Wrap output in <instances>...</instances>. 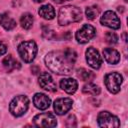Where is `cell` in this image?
<instances>
[{"instance_id": "obj_1", "label": "cell", "mask_w": 128, "mask_h": 128, "mask_svg": "<svg viewBox=\"0 0 128 128\" xmlns=\"http://www.w3.org/2000/svg\"><path fill=\"white\" fill-rule=\"evenodd\" d=\"M77 54L73 49L52 51L45 56V64L49 70L58 75H68L72 72Z\"/></svg>"}, {"instance_id": "obj_2", "label": "cell", "mask_w": 128, "mask_h": 128, "mask_svg": "<svg viewBox=\"0 0 128 128\" xmlns=\"http://www.w3.org/2000/svg\"><path fill=\"white\" fill-rule=\"evenodd\" d=\"M81 18H82V12L80 8L72 5H67L60 8L58 14V23L64 26L74 22H78L81 20Z\"/></svg>"}, {"instance_id": "obj_3", "label": "cell", "mask_w": 128, "mask_h": 128, "mask_svg": "<svg viewBox=\"0 0 128 128\" xmlns=\"http://www.w3.org/2000/svg\"><path fill=\"white\" fill-rule=\"evenodd\" d=\"M37 51V44L32 40L21 42L18 46V53L22 60L26 63H31L35 59Z\"/></svg>"}, {"instance_id": "obj_4", "label": "cell", "mask_w": 128, "mask_h": 128, "mask_svg": "<svg viewBox=\"0 0 128 128\" xmlns=\"http://www.w3.org/2000/svg\"><path fill=\"white\" fill-rule=\"evenodd\" d=\"M29 106V99L25 95H18L12 99L9 105V111L10 113L15 116L19 117L22 116L28 109Z\"/></svg>"}, {"instance_id": "obj_5", "label": "cell", "mask_w": 128, "mask_h": 128, "mask_svg": "<svg viewBox=\"0 0 128 128\" xmlns=\"http://www.w3.org/2000/svg\"><path fill=\"white\" fill-rule=\"evenodd\" d=\"M122 81H123L122 76L117 72L108 73L105 75V78H104V83H105L106 88L108 89L109 92L113 94H116L120 91Z\"/></svg>"}, {"instance_id": "obj_6", "label": "cell", "mask_w": 128, "mask_h": 128, "mask_svg": "<svg viewBox=\"0 0 128 128\" xmlns=\"http://www.w3.org/2000/svg\"><path fill=\"white\" fill-rule=\"evenodd\" d=\"M97 122L100 127H107V128H113V127H119L120 121L118 117L111 114L108 111H102L98 114Z\"/></svg>"}, {"instance_id": "obj_7", "label": "cell", "mask_w": 128, "mask_h": 128, "mask_svg": "<svg viewBox=\"0 0 128 128\" xmlns=\"http://www.w3.org/2000/svg\"><path fill=\"white\" fill-rule=\"evenodd\" d=\"M33 123L37 127H55L57 125V119L52 113H41L33 118Z\"/></svg>"}, {"instance_id": "obj_8", "label": "cell", "mask_w": 128, "mask_h": 128, "mask_svg": "<svg viewBox=\"0 0 128 128\" xmlns=\"http://www.w3.org/2000/svg\"><path fill=\"white\" fill-rule=\"evenodd\" d=\"M95 34H96L95 28L89 24H85L76 32L75 37L78 43L84 44V43L89 42L95 36Z\"/></svg>"}, {"instance_id": "obj_9", "label": "cell", "mask_w": 128, "mask_h": 128, "mask_svg": "<svg viewBox=\"0 0 128 128\" xmlns=\"http://www.w3.org/2000/svg\"><path fill=\"white\" fill-rule=\"evenodd\" d=\"M100 22H101L102 25L107 26V27L112 28V29H119L120 28V24H121L120 23V19L117 16V14L114 11H111V10L106 11L101 16Z\"/></svg>"}, {"instance_id": "obj_10", "label": "cell", "mask_w": 128, "mask_h": 128, "mask_svg": "<svg viewBox=\"0 0 128 128\" xmlns=\"http://www.w3.org/2000/svg\"><path fill=\"white\" fill-rule=\"evenodd\" d=\"M85 55H86V61L90 67H92L93 69L100 68V66L102 64V58H101L99 52L94 47L87 48Z\"/></svg>"}, {"instance_id": "obj_11", "label": "cell", "mask_w": 128, "mask_h": 128, "mask_svg": "<svg viewBox=\"0 0 128 128\" xmlns=\"http://www.w3.org/2000/svg\"><path fill=\"white\" fill-rule=\"evenodd\" d=\"M73 101L71 98H58L54 101V110L56 114L63 115L67 113L72 107Z\"/></svg>"}, {"instance_id": "obj_12", "label": "cell", "mask_w": 128, "mask_h": 128, "mask_svg": "<svg viewBox=\"0 0 128 128\" xmlns=\"http://www.w3.org/2000/svg\"><path fill=\"white\" fill-rule=\"evenodd\" d=\"M38 83L39 85L46 91H49V92H54L56 91L57 89V85L56 83L54 82L53 78L51 77V75L47 72H44L42 73L39 78H38Z\"/></svg>"}, {"instance_id": "obj_13", "label": "cell", "mask_w": 128, "mask_h": 128, "mask_svg": "<svg viewBox=\"0 0 128 128\" xmlns=\"http://www.w3.org/2000/svg\"><path fill=\"white\" fill-rule=\"evenodd\" d=\"M33 103L36 108H38L40 110H45V109L49 108V106L51 104V100L47 95H45L43 93H36L33 97Z\"/></svg>"}, {"instance_id": "obj_14", "label": "cell", "mask_w": 128, "mask_h": 128, "mask_svg": "<svg viewBox=\"0 0 128 128\" xmlns=\"http://www.w3.org/2000/svg\"><path fill=\"white\" fill-rule=\"evenodd\" d=\"M60 87L68 94H73L78 88V83L73 78H64L60 81Z\"/></svg>"}, {"instance_id": "obj_15", "label": "cell", "mask_w": 128, "mask_h": 128, "mask_svg": "<svg viewBox=\"0 0 128 128\" xmlns=\"http://www.w3.org/2000/svg\"><path fill=\"white\" fill-rule=\"evenodd\" d=\"M103 56L109 64H117L120 61V54L114 48H105L103 50Z\"/></svg>"}, {"instance_id": "obj_16", "label": "cell", "mask_w": 128, "mask_h": 128, "mask_svg": "<svg viewBox=\"0 0 128 128\" xmlns=\"http://www.w3.org/2000/svg\"><path fill=\"white\" fill-rule=\"evenodd\" d=\"M2 64H3V67L6 69V71H8V72H11V71H13V70L20 69V67H21L20 63H19L15 58H13L12 55L6 56V57L3 59Z\"/></svg>"}, {"instance_id": "obj_17", "label": "cell", "mask_w": 128, "mask_h": 128, "mask_svg": "<svg viewBox=\"0 0 128 128\" xmlns=\"http://www.w3.org/2000/svg\"><path fill=\"white\" fill-rule=\"evenodd\" d=\"M38 13L42 18L46 20H52L55 17V10L51 4H46L41 6L38 10Z\"/></svg>"}, {"instance_id": "obj_18", "label": "cell", "mask_w": 128, "mask_h": 128, "mask_svg": "<svg viewBox=\"0 0 128 128\" xmlns=\"http://www.w3.org/2000/svg\"><path fill=\"white\" fill-rule=\"evenodd\" d=\"M0 25L5 30H12L16 27V21L7 13L0 14Z\"/></svg>"}, {"instance_id": "obj_19", "label": "cell", "mask_w": 128, "mask_h": 128, "mask_svg": "<svg viewBox=\"0 0 128 128\" xmlns=\"http://www.w3.org/2000/svg\"><path fill=\"white\" fill-rule=\"evenodd\" d=\"M33 21H34V18L33 16L30 14V13H24L21 18H20V23H21V26L24 28V29H30L33 25Z\"/></svg>"}, {"instance_id": "obj_20", "label": "cell", "mask_w": 128, "mask_h": 128, "mask_svg": "<svg viewBox=\"0 0 128 128\" xmlns=\"http://www.w3.org/2000/svg\"><path fill=\"white\" fill-rule=\"evenodd\" d=\"M82 91L86 94H89V95H93V96H96L100 93V88L93 84V83H88V84H85L82 88Z\"/></svg>"}, {"instance_id": "obj_21", "label": "cell", "mask_w": 128, "mask_h": 128, "mask_svg": "<svg viewBox=\"0 0 128 128\" xmlns=\"http://www.w3.org/2000/svg\"><path fill=\"white\" fill-rule=\"evenodd\" d=\"M99 13H100V10H99V8H98L96 5L89 6V7H87L86 10H85L86 17H87V19H89V20L95 19V18L99 15Z\"/></svg>"}, {"instance_id": "obj_22", "label": "cell", "mask_w": 128, "mask_h": 128, "mask_svg": "<svg viewBox=\"0 0 128 128\" xmlns=\"http://www.w3.org/2000/svg\"><path fill=\"white\" fill-rule=\"evenodd\" d=\"M77 76L83 81H88V80H91V78L93 77V74H92L91 71H88L84 68H81V69L78 70Z\"/></svg>"}, {"instance_id": "obj_23", "label": "cell", "mask_w": 128, "mask_h": 128, "mask_svg": "<svg viewBox=\"0 0 128 128\" xmlns=\"http://www.w3.org/2000/svg\"><path fill=\"white\" fill-rule=\"evenodd\" d=\"M105 39L109 44H116L118 42V36L114 32H107L105 35Z\"/></svg>"}, {"instance_id": "obj_24", "label": "cell", "mask_w": 128, "mask_h": 128, "mask_svg": "<svg viewBox=\"0 0 128 128\" xmlns=\"http://www.w3.org/2000/svg\"><path fill=\"white\" fill-rule=\"evenodd\" d=\"M6 51H7V46H6V44L3 43L2 41H0V56L3 55V54H5Z\"/></svg>"}, {"instance_id": "obj_25", "label": "cell", "mask_w": 128, "mask_h": 128, "mask_svg": "<svg viewBox=\"0 0 128 128\" xmlns=\"http://www.w3.org/2000/svg\"><path fill=\"white\" fill-rule=\"evenodd\" d=\"M50 34H53V31H51V30H50L49 28H47V27H44V29H43V35H44L45 37H47V38H51Z\"/></svg>"}, {"instance_id": "obj_26", "label": "cell", "mask_w": 128, "mask_h": 128, "mask_svg": "<svg viewBox=\"0 0 128 128\" xmlns=\"http://www.w3.org/2000/svg\"><path fill=\"white\" fill-rule=\"evenodd\" d=\"M53 1L56 2V3H58V4H60V3H63L65 1H69V0H53Z\"/></svg>"}, {"instance_id": "obj_27", "label": "cell", "mask_w": 128, "mask_h": 128, "mask_svg": "<svg viewBox=\"0 0 128 128\" xmlns=\"http://www.w3.org/2000/svg\"><path fill=\"white\" fill-rule=\"evenodd\" d=\"M35 2H37V3H40V2H43L44 0H34Z\"/></svg>"}, {"instance_id": "obj_28", "label": "cell", "mask_w": 128, "mask_h": 128, "mask_svg": "<svg viewBox=\"0 0 128 128\" xmlns=\"http://www.w3.org/2000/svg\"><path fill=\"white\" fill-rule=\"evenodd\" d=\"M124 1H128V0H124Z\"/></svg>"}]
</instances>
